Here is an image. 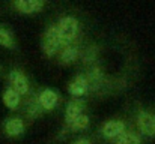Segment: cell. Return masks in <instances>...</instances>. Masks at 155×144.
Returning <instances> with one entry per match:
<instances>
[{
  "label": "cell",
  "mask_w": 155,
  "mask_h": 144,
  "mask_svg": "<svg viewBox=\"0 0 155 144\" xmlns=\"http://www.w3.org/2000/svg\"><path fill=\"white\" fill-rule=\"evenodd\" d=\"M38 102L42 110H53L59 102V95L51 89H44L38 96Z\"/></svg>",
  "instance_id": "obj_8"
},
{
  "label": "cell",
  "mask_w": 155,
  "mask_h": 144,
  "mask_svg": "<svg viewBox=\"0 0 155 144\" xmlns=\"http://www.w3.org/2000/svg\"><path fill=\"white\" fill-rule=\"evenodd\" d=\"M27 108H29V114H30V116H38L39 111L42 110L41 105H39V102H38V98H35V99L32 101V104L29 102V107H27Z\"/></svg>",
  "instance_id": "obj_16"
},
{
  "label": "cell",
  "mask_w": 155,
  "mask_h": 144,
  "mask_svg": "<svg viewBox=\"0 0 155 144\" xmlns=\"http://www.w3.org/2000/svg\"><path fill=\"white\" fill-rule=\"evenodd\" d=\"M9 83H11V89L15 90L18 95H26L29 92V80L27 77L18 71V69H14L11 74H9Z\"/></svg>",
  "instance_id": "obj_4"
},
{
  "label": "cell",
  "mask_w": 155,
  "mask_h": 144,
  "mask_svg": "<svg viewBox=\"0 0 155 144\" xmlns=\"http://www.w3.org/2000/svg\"><path fill=\"white\" fill-rule=\"evenodd\" d=\"M3 102H5V105L9 107V108H17L18 104H20V95H18L15 90H12L11 87H8V89L3 92Z\"/></svg>",
  "instance_id": "obj_12"
},
{
  "label": "cell",
  "mask_w": 155,
  "mask_h": 144,
  "mask_svg": "<svg viewBox=\"0 0 155 144\" xmlns=\"http://www.w3.org/2000/svg\"><path fill=\"white\" fill-rule=\"evenodd\" d=\"M74 144H91V141H89L87 138H80V140H77Z\"/></svg>",
  "instance_id": "obj_17"
},
{
  "label": "cell",
  "mask_w": 155,
  "mask_h": 144,
  "mask_svg": "<svg viewBox=\"0 0 155 144\" xmlns=\"http://www.w3.org/2000/svg\"><path fill=\"white\" fill-rule=\"evenodd\" d=\"M0 45L8 48L14 47V36L9 30H6L5 27H0Z\"/></svg>",
  "instance_id": "obj_14"
},
{
  "label": "cell",
  "mask_w": 155,
  "mask_h": 144,
  "mask_svg": "<svg viewBox=\"0 0 155 144\" xmlns=\"http://www.w3.org/2000/svg\"><path fill=\"white\" fill-rule=\"evenodd\" d=\"M83 110H84V101L81 99H74L68 104L66 107V111H65V119H66V123H72L78 116L83 114Z\"/></svg>",
  "instance_id": "obj_7"
},
{
  "label": "cell",
  "mask_w": 155,
  "mask_h": 144,
  "mask_svg": "<svg viewBox=\"0 0 155 144\" xmlns=\"http://www.w3.org/2000/svg\"><path fill=\"white\" fill-rule=\"evenodd\" d=\"M45 3L42 0H15L14 2V6L23 14H35L41 11Z\"/></svg>",
  "instance_id": "obj_6"
},
{
  "label": "cell",
  "mask_w": 155,
  "mask_h": 144,
  "mask_svg": "<svg viewBox=\"0 0 155 144\" xmlns=\"http://www.w3.org/2000/svg\"><path fill=\"white\" fill-rule=\"evenodd\" d=\"M116 144H140V138L134 132H124L116 140Z\"/></svg>",
  "instance_id": "obj_13"
},
{
  "label": "cell",
  "mask_w": 155,
  "mask_h": 144,
  "mask_svg": "<svg viewBox=\"0 0 155 144\" xmlns=\"http://www.w3.org/2000/svg\"><path fill=\"white\" fill-rule=\"evenodd\" d=\"M101 132L105 138H119L124 132H125V123L120 120H110L107 123H104L101 128Z\"/></svg>",
  "instance_id": "obj_5"
},
{
  "label": "cell",
  "mask_w": 155,
  "mask_h": 144,
  "mask_svg": "<svg viewBox=\"0 0 155 144\" xmlns=\"http://www.w3.org/2000/svg\"><path fill=\"white\" fill-rule=\"evenodd\" d=\"M60 45H62V42H60V36H59L56 24L50 26L42 36V51L47 56H54L57 53V50L60 48Z\"/></svg>",
  "instance_id": "obj_2"
},
{
  "label": "cell",
  "mask_w": 155,
  "mask_h": 144,
  "mask_svg": "<svg viewBox=\"0 0 155 144\" xmlns=\"http://www.w3.org/2000/svg\"><path fill=\"white\" fill-rule=\"evenodd\" d=\"M77 57H78V50L75 47H72V45L65 47L62 50V53H60V62L63 65H69V63L75 62Z\"/></svg>",
  "instance_id": "obj_11"
},
{
  "label": "cell",
  "mask_w": 155,
  "mask_h": 144,
  "mask_svg": "<svg viewBox=\"0 0 155 144\" xmlns=\"http://www.w3.org/2000/svg\"><path fill=\"white\" fill-rule=\"evenodd\" d=\"M56 27H57V32H59L62 45L68 47V45L74 41V38L77 36V32H78V21H77V18L68 15V17L60 18L59 23L56 24Z\"/></svg>",
  "instance_id": "obj_1"
},
{
  "label": "cell",
  "mask_w": 155,
  "mask_h": 144,
  "mask_svg": "<svg viewBox=\"0 0 155 144\" xmlns=\"http://www.w3.org/2000/svg\"><path fill=\"white\" fill-rule=\"evenodd\" d=\"M137 125L145 137H155V114L148 111H140L137 116Z\"/></svg>",
  "instance_id": "obj_3"
},
{
  "label": "cell",
  "mask_w": 155,
  "mask_h": 144,
  "mask_svg": "<svg viewBox=\"0 0 155 144\" xmlns=\"http://www.w3.org/2000/svg\"><path fill=\"white\" fill-rule=\"evenodd\" d=\"M24 131V123L20 117H11L6 120L5 123V132L9 135V137H17L20 134H23Z\"/></svg>",
  "instance_id": "obj_10"
},
{
  "label": "cell",
  "mask_w": 155,
  "mask_h": 144,
  "mask_svg": "<svg viewBox=\"0 0 155 144\" xmlns=\"http://www.w3.org/2000/svg\"><path fill=\"white\" fill-rule=\"evenodd\" d=\"M69 93L74 96H81L84 95L86 92H87V89H89V81H87V78L86 77H83V75H75L74 78H72V81L69 83Z\"/></svg>",
  "instance_id": "obj_9"
},
{
  "label": "cell",
  "mask_w": 155,
  "mask_h": 144,
  "mask_svg": "<svg viewBox=\"0 0 155 144\" xmlns=\"http://www.w3.org/2000/svg\"><path fill=\"white\" fill-rule=\"evenodd\" d=\"M69 126L72 128V129H75V131H81V129H86L87 126H89V117L86 116V114H81V116H78L72 123H69Z\"/></svg>",
  "instance_id": "obj_15"
}]
</instances>
